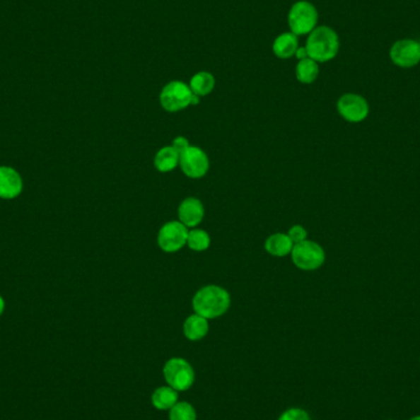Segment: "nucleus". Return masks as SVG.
Instances as JSON below:
<instances>
[{
    "label": "nucleus",
    "instance_id": "23",
    "mask_svg": "<svg viewBox=\"0 0 420 420\" xmlns=\"http://www.w3.org/2000/svg\"><path fill=\"white\" fill-rule=\"evenodd\" d=\"M288 236L291 238V241L294 243V245H296V243H303L305 240H308V231L301 225H294L288 231Z\"/></svg>",
    "mask_w": 420,
    "mask_h": 420
},
{
    "label": "nucleus",
    "instance_id": "27",
    "mask_svg": "<svg viewBox=\"0 0 420 420\" xmlns=\"http://www.w3.org/2000/svg\"><path fill=\"white\" fill-rule=\"evenodd\" d=\"M409 420H420V416H413V418H411Z\"/></svg>",
    "mask_w": 420,
    "mask_h": 420
},
{
    "label": "nucleus",
    "instance_id": "17",
    "mask_svg": "<svg viewBox=\"0 0 420 420\" xmlns=\"http://www.w3.org/2000/svg\"><path fill=\"white\" fill-rule=\"evenodd\" d=\"M154 165L159 173H171L180 165V154L173 146H163L155 155Z\"/></svg>",
    "mask_w": 420,
    "mask_h": 420
},
{
    "label": "nucleus",
    "instance_id": "11",
    "mask_svg": "<svg viewBox=\"0 0 420 420\" xmlns=\"http://www.w3.org/2000/svg\"><path fill=\"white\" fill-rule=\"evenodd\" d=\"M204 206L198 198L188 197L180 204L177 210L178 221L186 228L194 229L204 219Z\"/></svg>",
    "mask_w": 420,
    "mask_h": 420
},
{
    "label": "nucleus",
    "instance_id": "15",
    "mask_svg": "<svg viewBox=\"0 0 420 420\" xmlns=\"http://www.w3.org/2000/svg\"><path fill=\"white\" fill-rule=\"evenodd\" d=\"M298 48L299 40L293 33H281L273 42V52L280 59H288L295 56Z\"/></svg>",
    "mask_w": 420,
    "mask_h": 420
},
{
    "label": "nucleus",
    "instance_id": "22",
    "mask_svg": "<svg viewBox=\"0 0 420 420\" xmlns=\"http://www.w3.org/2000/svg\"><path fill=\"white\" fill-rule=\"evenodd\" d=\"M278 420H311V418L303 408H289L280 414Z\"/></svg>",
    "mask_w": 420,
    "mask_h": 420
},
{
    "label": "nucleus",
    "instance_id": "13",
    "mask_svg": "<svg viewBox=\"0 0 420 420\" xmlns=\"http://www.w3.org/2000/svg\"><path fill=\"white\" fill-rule=\"evenodd\" d=\"M183 333L188 341H202L209 333V320L198 313H193L183 323Z\"/></svg>",
    "mask_w": 420,
    "mask_h": 420
},
{
    "label": "nucleus",
    "instance_id": "3",
    "mask_svg": "<svg viewBox=\"0 0 420 420\" xmlns=\"http://www.w3.org/2000/svg\"><path fill=\"white\" fill-rule=\"evenodd\" d=\"M199 98L192 93L189 85L173 80L163 86L160 93V103L165 111L175 113L182 111L192 105H198Z\"/></svg>",
    "mask_w": 420,
    "mask_h": 420
},
{
    "label": "nucleus",
    "instance_id": "12",
    "mask_svg": "<svg viewBox=\"0 0 420 420\" xmlns=\"http://www.w3.org/2000/svg\"><path fill=\"white\" fill-rule=\"evenodd\" d=\"M23 189V177L19 171L10 166H0V198L15 199Z\"/></svg>",
    "mask_w": 420,
    "mask_h": 420
},
{
    "label": "nucleus",
    "instance_id": "18",
    "mask_svg": "<svg viewBox=\"0 0 420 420\" xmlns=\"http://www.w3.org/2000/svg\"><path fill=\"white\" fill-rule=\"evenodd\" d=\"M189 88L192 93H194L198 98H203L209 95L215 88L214 75L208 71H199L193 75L189 81Z\"/></svg>",
    "mask_w": 420,
    "mask_h": 420
},
{
    "label": "nucleus",
    "instance_id": "26",
    "mask_svg": "<svg viewBox=\"0 0 420 420\" xmlns=\"http://www.w3.org/2000/svg\"><path fill=\"white\" fill-rule=\"evenodd\" d=\"M4 310H5V301H4V299H3V296H1V295H0V316H1V315H3V313H4Z\"/></svg>",
    "mask_w": 420,
    "mask_h": 420
},
{
    "label": "nucleus",
    "instance_id": "2",
    "mask_svg": "<svg viewBox=\"0 0 420 420\" xmlns=\"http://www.w3.org/2000/svg\"><path fill=\"white\" fill-rule=\"evenodd\" d=\"M341 47V41L336 31L329 26H318L308 33L306 51L308 58L317 63H327L336 58Z\"/></svg>",
    "mask_w": 420,
    "mask_h": 420
},
{
    "label": "nucleus",
    "instance_id": "21",
    "mask_svg": "<svg viewBox=\"0 0 420 420\" xmlns=\"http://www.w3.org/2000/svg\"><path fill=\"white\" fill-rule=\"evenodd\" d=\"M168 420H197L196 408L186 401H178L168 411Z\"/></svg>",
    "mask_w": 420,
    "mask_h": 420
},
{
    "label": "nucleus",
    "instance_id": "5",
    "mask_svg": "<svg viewBox=\"0 0 420 420\" xmlns=\"http://www.w3.org/2000/svg\"><path fill=\"white\" fill-rule=\"evenodd\" d=\"M318 13L315 5L306 0L296 1L288 15V23L291 33L296 36L308 35L317 28Z\"/></svg>",
    "mask_w": 420,
    "mask_h": 420
},
{
    "label": "nucleus",
    "instance_id": "24",
    "mask_svg": "<svg viewBox=\"0 0 420 420\" xmlns=\"http://www.w3.org/2000/svg\"><path fill=\"white\" fill-rule=\"evenodd\" d=\"M171 146L177 151L178 154L181 155L185 150L188 149L191 146V144H189V141L185 136H177V138L173 139Z\"/></svg>",
    "mask_w": 420,
    "mask_h": 420
},
{
    "label": "nucleus",
    "instance_id": "14",
    "mask_svg": "<svg viewBox=\"0 0 420 420\" xmlns=\"http://www.w3.org/2000/svg\"><path fill=\"white\" fill-rule=\"evenodd\" d=\"M293 247H294V243L288 236V233H273L264 243L267 252L274 257L288 256L293 251Z\"/></svg>",
    "mask_w": 420,
    "mask_h": 420
},
{
    "label": "nucleus",
    "instance_id": "9",
    "mask_svg": "<svg viewBox=\"0 0 420 420\" xmlns=\"http://www.w3.org/2000/svg\"><path fill=\"white\" fill-rule=\"evenodd\" d=\"M338 113L346 122L350 123H360L365 121L369 116V103L366 98L358 93H344L342 95L337 103Z\"/></svg>",
    "mask_w": 420,
    "mask_h": 420
},
{
    "label": "nucleus",
    "instance_id": "1",
    "mask_svg": "<svg viewBox=\"0 0 420 420\" xmlns=\"http://www.w3.org/2000/svg\"><path fill=\"white\" fill-rule=\"evenodd\" d=\"M231 306L229 291L219 285H206L197 291L192 299V308L194 313L201 315L206 320L224 316Z\"/></svg>",
    "mask_w": 420,
    "mask_h": 420
},
{
    "label": "nucleus",
    "instance_id": "8",
    "mask_svg": "<svg viewBox=\"0 0 420 420\" xmlns=\"http://www.w3.org/2000/svg\"><path fill=\"white\" fill-rule=\"evenodd\" d=\"M188 228L178 220L168 221L161 226L158 233V245L160 250L166 253H176L187 245Z\"/></svg>",
    "mask_w": 420,
    "mask_h": 420
},
{
    "label": "nucleus",
    "instance_id": "25",
    "mask_svg": "<svg viewBox=\"0 0 420 420\" xmlns=\"http://www.w3.org/2000/svg\"><path fill=\"white\" fill-rule=\"evenodd\" d=\"M295 57L301 61V59H305V58H308V51H306V48L305 47H299L298 48V51L295 53Z\"/></svg>",
    "mask_w": 420,
    "mask_h": 420
},
{
    "label": "nucleus",
    "instance_id": "7",
    "mask_svg": "<svg viewBox=\"0 0 420 420\" xmlns=\"http://www.w3.org/2000/svg\"><path fill=\"white\" fill-rule=\"evenodd\" d=\"M388 56L398 68L411 69L420 63V42L413 38L398 40L390 48Z\"/></svg>",
    "mask_w": 420,
    "mask_h": 420
},
{
    "label": "nucleus",
    "instance_id": "4",
    "mask_svg": "<svg viewBox=\"0 0 420 420\" xmlns=\"http://www.w3.org/2000/svg\"><path fill=\"white\" fill-rule=\"evenodd\" d=\"M163 378L170 387L177 392H186L193 386L196 380L194 369L183 358L168 359L163 369Z\"/></svg>",
    "mask_w": 420,
    "mask_h": 420
},
{
    "label": "nucleus",
    "instance_id": "16",
    "mask_svg": "<svg viewBox=\"0 0 420 420\" xmlns=\"http://www.w3.org/2000/svg\"><path fill=\"white\" fill-rule=\"evenodd\" d=\"M178 393L176 390L166 386H160L151 395V404L158 411H170L178 402Z\"/></svg>",
    "mask_w": 420,
    "mask_h": 420
},
{
    "label": "nucleus",
    "instance_id": "20",
    "mask_svg": "<svg viewBox=\"0 0 420 420\" xmlns=\"http://www.w3.org/2000/svg\"><path fill=\"white\" fill-rule=\"evenodd\" d=\"M210 243H211L210 235L206 230L198 229V228L188 230L187 246L191 248L192 251L204 252L210 247Z\"/></svg>",
    "mask_w": 420,
    "mask_h": 420
},
{
    "label": "nucleus",
    "instance_id": "19",
    "mask_svg": "<svg viewBox=\"0 0 420 420\" xmlns=\"http://www.w3.org/2000/svg\"><path fill=\"white\" fill-rule=\"evenodd\" d=\"M295 74H296V79L299 80L300 83L313 84V81H316L318 74H320L317 62L313 61L311 58L301 59L295 68Z\"/></svg>",
    "mask_w": 420,
    "mask_h": 420
},
{
    "label": "nucleus",
    "instance_id": "6",
    "mask_svg": "<svg viewBox=\"0 0 420 420\" xmlns=\"http://www.w3.org/2000/svg\"><path fill=\"white\" fill-rule=\"evenodd\" d=\"M290 255L295 266L305 272L316 271L326 261V253L322 246L310 240L294 245Z\"/></svg>",
    "mask_w": 420,
    "mask_h": 420
},
{
    "label": "nucleus",
    "instance_id": "10",
    "mask_svg": "<svg viewBox=\"0 0 420 420\" xmlns=\"http://www.w3.org/2000/svg\"><path fill=\"white\" fill-rule=\"evenodd\" d=\"M182 173L189 178H202L209 171L208 155L198 146H189L180 155V165Z\"/></svg>",
    "mask_w": 420,
    "mask_h": 420
}]
</instances>
